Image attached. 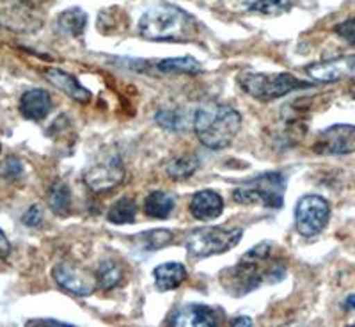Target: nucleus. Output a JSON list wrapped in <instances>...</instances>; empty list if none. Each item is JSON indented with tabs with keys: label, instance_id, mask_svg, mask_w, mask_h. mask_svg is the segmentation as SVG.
<instances>
[{
	"label": "nucleus",
	"instance_id": "obj_7",
	"mask_svg": "<svg viewBox=\"0 0 355 327\" xmlns=\"http://www.w3.org/2000/svg\"><path fill=\"white\" fill-rule=\"evenodd\" d=\"M331 219V206L327 199L316 194H307L295 206V228L302 237H316L325 230Z\"/></svg>",
	"mask_w": 355,
	"mask_h": 327
},
{
	"label": "nucleus",
	"instance_id": "obj_27",
	"mask_svg": "<svg viewBox=\"0 0 355 327\" xmlns=\"http://www.w3.org/2000/svg\"><path fill=\"white\" fill-rule=\"evenodd\" d=\"M21 173H24V167H21V162L17 157H9L4 162V166H2V174L9 180H17V178L21 176Z\"/></svg>",
	"mask_w": 355,
	"mask_h": 327
},
{
	"label": "nucleus",
	"instance_id": "obj_20",
	"mask_svg": "<svg viewBox=\"0 0 355 327\" xmlns=\"http://www.w3.org/2000/svg\"><path fill=\"white\" fill-rule=\"evenodd\" d=\"M135 215H137V205H135V201L132 198H121L110 206L107 219L112 224H128V222L135 221Z\"/></svg>",
	"mask_w": 355,
	"mask_h": 327
},
{
	"label": "nucleus",
	"instance_id": "obj_28",
	"mask_svg": "<svg viewBox=\"0 0 355 327\" xmlns=\"http://www.w3.org/2000/svg\"><path fill=\"white\" fill-rule=\"evenodd\" d=\"M336 34L343 37L345 41H348L350 44H355V18H350L347 22H341L339 25L334 27Z\"/></svg>",
	"mask_w": 355,
	"mask_h": 327
},
{
	"label": "nucleus",
	"instance_id": "obj_1",
	"mask_svg": "<svg viewBox=\"0 0 355 327\" xmlns=\"http://www.w3.org/2000/svg\"><path fill=\"white\" fill-rule=\"evenodd\" d=\"M274 244L261 242L249 249L240 258V262L220 274L222 287L227 294L245 295L261 287L263 281H281L284 276V265L281 263H266L272 258Z\"/></svg>",
	"mask_w": 355,
	"mask_h": 327
},
{
	"label": "nucleus",
	"instance_id": "obj_15",
	"mask_svg": "<svg viewBox=\"0 0 355 327\" xmlns=\"http://www.w3.org/2000/svg\"><path fill=\"white\" fill-rule=\"evenodd\" d=\"M50 110H52V98L43 89H31V91L21 94L20 112L27 119L41 121L49 116Z\"/></svg>",
	"mask_w": 355,
	"mask_h": 327
},
{
	"label": "nucleus",
	"instance_id": "obj_25",
	"mask_svg": "<svg viewBox=\"0 0 355 327\" xmlns=\"http://www.w3.org/2000/svg\"><path fill=\"white\" fill-rule=\"evenodd\" d=\"M291 4H293V0H256L250 9L265 12V15H283V12L290 11Z\"/></svg>",
	"mask_w": 355,
	"mask_h": 327
},
{
	"label": "nucleus",
	"instance_id": "obj_14",
	"mask_svg": "<svg viewBox=\"0 0 355 327\" xmlns=\"http://www.w3.org/2000/svg\"><path fill=\"white\" fill-rule=\"evenodd\" d=\"M222 210H224V201L215 190H199L190 199V214L199 221L217 219L222 214Z\"/></svg>",
	"mask_w": 355,
	"mask_h": 327
},
{
	"label": "nucleus",
	"instance_id": "obj_3",
	"mask_svg": "<svg viewBox=\"0 0 355 327\" xmlns=\"http://www.w3.org/2000/svg\"><path fill=\"white\" fill-rule=\"evenodd\" d=\"M139 33L150 41H189L198 33V25L189 12L178 6H155L142 15Z\"/></svg>",
	"mask_w": 355,
	"mask_h": 327
},
{
	"label": "nucleus",
	"instance_id": "obj_22",
	"mask_svg": "<svg viewBox=\"0 0 355 327\" xmlns=\"http://www.w3.org/2000/svg\"><path fill=\"white\" fill-rule=\"evenodd\" d=\"M174 235L169 230H151L146 231V233H139V237L135 239V242L139 244V247L144 251H158L162 247L169 246L173 242Z\"/></svg>",
	"mask_w": 355,
	"mask_h": 327
},
{
	"label": "nucleus",
	"instance_id": "obj_13",
	"mask_svg": "<svg viewBox=\"0 0 355 327\" xmlns=\"http://www.w3.org/2000/svg\"><path fill=\"white\" fill-rule=\"evenodd\" d=\"M44 77H46V81H49L53 87L62 91L66 97L78 101V103H87V101L91 100V91H89L87 87H84L73 75L62 72V69L46 68L44 69Z\"/></svg>",
	"mask_w": 355,
	"mask_h": 327
},
{
	"label": "nucleus",
	"instance_id": "obj_5",
	"mask_svg": "<svg viewBox=\"0 0 355 327\" xmlns=\"http://www.w3.org/2000/svg\"><path fill=\"white\" fill-rule=\"evenodd\" d=\"M240 87L245 91L249 97L256 98L259 101H272L277 98H283L286 94L293 93L297 89H307L313 84L299 81L291 73H275V75H266V73H242L239 77Z\"/></svg>",
	"mask_w": 355,
	"mask_h": 327
},
{
	"label": "nucleus",
	"instance_id": "obj_16",
	"mask_svg": "<svg viewBox=\"0 0 355 327\" xmlns=\"http://www.w3.org/2000/svg\"><path fill=\"white\" fill-rule=\"evenodd\" d=\"M155 287L160 292H169L178 288L187 279L185 265L178 262H167L158 265L153 271Z\"/></svg>",
	"mask_w": 355,
	"mask_h": 327
},
{
	"label": "nucleus",
	"instance_id": "obj_4",
	"mask_svg": "<svg viewBox=\"0 0 355 327\" xmlns=\"http://www.w3.org/2000/svg\"><path fill=\"white\" fill-rule=\"evenodd\" d=\"M286 185L288 182L284 174L270 171V173H263L259 176L250 178L245 183L236 187L233 192V199L236 203H242V205L259 203L266 208L279 210L284 205Z\"/></svg>",
	"mask_w": 355,
	"mask_h": 327
},
{
	"label": "nucleus",
	"instance_id": "obj_31",
	"mask_svg": "<svg viewBox=\"0 0 355 327\" xmlns=\"http://www.w3.org/2000/svg\"><path fill=\"white\" fill-rule=\"evenodd\" d=\"M27 326H62V327H68L69 324L55 322V320H37V322H28Z\"/></svg>",
	"mask_w": 355,
	"mask_h": 327
},
{
	"label": "nucleus",
	"instance_id": "obj_26",
	"mask_svg": "<svg viewBox=\"0 0 355 327\" xmlns=\"http://www.w3.org/2000/svg\"><path fill=\"white\" fill-rule=\"evenodd\" d=\"M155 119H157L158 125L167 130H180V125H182V119L178 117V114L174 110H160Z\"/></svg>",
	"mask_w": 355,
	"mask_h": 327
},
{
	"label": "nucleus",
	"instance_id": "obj_33",
	"mask_svg": "<svg viewBox=\"0 0 355 327\" xmlns=\"http://www.w3.org/2000/svg\"><path fill=\"white\" fill-rule=\"evenodd\" d=\"M345 310L355 311V292L352 295H348L347 301H345Z\"/></svg>",
	"mask_w": 355,
	"mask_h": 327
},
{
	"label": "nucleus",
	"instance_id": "obj_29",
	"mask_svg": "<svg viewBox=\"0 0 355 327\" xmlns=\"http://www.w3.org/2000/svg\"><path fill=\"white\" fill-rule=\"evenodd\" d=\"M21 222L28 228L41 226V222H43V210H41V206L37 205L31 206V208L24 214V217H21Z\"/></svg>",
	"mask_w": 355,
	"mask_h": 327
},
{
	"label": "nucleus",
	"instance_id": "obj_34",
	"mask_svg": "<svg viewBox=\"0 0 355 327\" xmlns=\"http://www.w3.org/2000/svg\"><path fill=\"white\" fill-rule=\"evenodd\" d=\"M350 93H352V94H354V97H355V84H354V85H352V87H350Z\"/></svg>",
	"mask_w": 355,
	"mask_h": 327
},
{
	"label": "nucleus",
	"instance_id": "obj_21",
	"mask_svg": "<svg viewBox=\"0 0 355 327\" xmlns=\"http://www.w3.org/2000/svg\"><path fill=\"white\" fill-rule=\"evenodd\" d=\"M123 269L121 265H117L116 262H103L100 265L96 272L98 287H101L103 290H112V288L119 287L123 283Z\"/></svg>",
	"mask_w": 355,
	"mask_h": 327
},
{
	"label": "nucleus",
	"instance_id": "obj_8",
	"mask_svg": "<svg viewBox=\"0 0 355 327\" xmlns=\"http://www.w3.org/2000/svg\"><path fill=\"white\" fill-rule=\"evenodd\" d=\"M55 283L66 290L68 294L77 295V297H85L91 295L98 287L96 276H93L89 271L82 269V267L75 265V263L62 262L57 263L53 267L52 272Z\"/></svg>",
	"mask_w": 355,
	"mask_h": 327
},
{
	"label": "nucleus",
	"instance_id": "obj_30",
	"mask_svg": "<svg viewBox=\"0 0 355 327\" xmlns=\"http://www.w3.org/2000/svg\"><path fill=\"white\" fill-rule=\"evenodd\" d=\"M11 253V244H9L8 237L4 235V231L0 230V258H6V256Z\"/></svg>",
	"mask_w": 355,
	"mask_h": 327
},
{
	"label": "nucleus",
	"instance_id": "obj_10",
	"mask_svg": "<svg viewBox=\"0 0 355 327\" xmlns=\"http://www.w3.org/2000/svg\"><path fill=\"white\" fill-rule=\"evenodd\" d=\"M224 320V311L220 308H211L206 304H183L173 311L171 326H196V327H215L220 326Z\"/></svg>",
	"mask_w": 355,
	"mask_h": 327
},
{
	"label": "nucleus",
	"instance_id": "obj_23",
	"mask_svg": "<svg viewBox=\"0 0 355 327\" xmlns=\"http://www.w3.org/2000/svg\"><path fill=\"white\" fill-rule=\"evenodd\" d=\"M49 206L50 210L57 215H66L71 206V194L64 183L57 182L49 190Z\"/></svg>",
	"mask_w": 355,
	"mask_h": 327
},
{
	"label": "nucleus",
	"instance_id": "obj_6",
	"mask_svg": "<svg viewBox=\"0 0 355 327\" xmlns=\"http://www.w3.org/2000/svg\"><path fill=\"white\" fill-rule=\"evenodd\" d=\"M242 228L227 226H202L196 228L187 235L185 249L190 256L208 258L214 255H222L233 249L242 240Z\"/></svg>",
	"mask_w": 355,
	"mask_h": 327
},
{
	"label": "nucleus",
	"instance_id": "obj_24",
	"mask_svg": "<svg viewBox=\"0 0 355 327\" xmlns=\"http://www.w3.org/2000/svg\"><path fill=\"white\" fill-rule=\"evenodd\" d=\"M199 167V158L194 155H185V157H180L176 160H173L167 166V174H169L173 180H187L192 174L198 171Z\"/></svg>",
	"mask_w": 355,
	"mask_h": 327
},
{
	"label": "nucleus",
	"instance_id": "obj_32",
	"mask_svg": "<svg viewBox=\"0 0 355 327\" xmlns=\"http://www.w3.org/2000/svg\"><path fill=\"white\" fill-rule=\"evenodd\" d=\"M231 326H247V327H250L252 326V322H250V319L249 317H239V319H234V320H231Z\"/></svg>",
	"mask_w": 355,
	"mask_h": 327
},
{
	"label": "nucleus",
	"instance_id": "obj_35",
	"mask_svg": "<svg viewBox=\"0 0 355 327\" xmlns=\"http://www.w3.org/2000/svg\"><path fill=\"white\" fill-rule=\"evenodd\" d=\"M0 151H2V146H0Z\"/></svg>",
	"mask_w": 355,
	"mask_h": 327
},
{
	"label": "nucleus",
	"instance_id": "obj_12",
	"mask_svg": "<svg viewBox=\"0 0 355 327\" xmlns=\"http://www.w3.org/2000/svg\"><path fill=\"white\" fill-rule=\"evenodd\" d=\"M306 72L313 81L323 82V84L352 78L355 77V53L336 57L331 61L315 62V65L307 66Z\"/></svg>",
	"mask_w": 355,
	"mask_h": 327
},
{
	"label": "nucleus",
	"instance_id": "obj_17",
	"mask_svg": "<svg viewBox=\"0 0 355 327\" xmlns=\"http://www.w3.org/2000/svg\"><path fill=\"white\" fill-rule=\"evenodd\" d=\"M174 210V198L162 190H153L144 199V214L151 219H167Z\"/></svg>",
	"mask_w": 355,
	"mask_h": 327
},
{
	"label": "nucleus",
	"instance_id": "obj_19",
	"mask_svg": "<svg viewBox=\"0 0 355 327\" xmlns=\"http://www.w3.org/2000/svg\"><path fill=\"white\" fill-rule=\"evenodd\" d=\"M160 73H187V75H198L202 72L201 65L194 57H176V59H164L157 65Z\"/></svg>",
	"mask_w": 355,
	"mask_h": 327
},
{
	"label": "nucleus",
	"instance_id": "obj_18",
	"mask_svg": "<svg viewBox=\"0 0 355 327\" xmlns=\"http://www.w3.org/2000/svg\"><path fill=\"white\" fill-rule=\"evenodd\" d=\"M85 25H87V15L80 8L66 9L59 17V27L62 33L69 34V36H80L85 31Z\"/></svg>",
	"mask_w": 355,
	"mask_h": 327
},
{
	"label": "nucleus",
	"instance_id": "obj_11",
	"mask_svg": "<svg viewBox=\"0 0 355 327\" xmlns=\"http://www.w3.org/2000/svg\"><path fill=\"white\" fill-rule=\"evenodd\" d=\"M123 180H125V169L117 157L89 167L84 173V182L94 192H107V190L116 189L117 185H121Z\"/></svg>",
	"mask_w": 355,
	"mask_h": 327
},
{
	"label": "nucleus",
	"instance_id": "obj_9",
	"mask_svg": "<svg viewBox=\"0 0 355 327\" xmlns=\"http://www.w3.org/2000/svg\"><path fill=\"white\" fill-rule=\"evenodd\" d=\"M315 153L320 155H348L355 151V126L332 125L320 132L315 146Z\"/></svg>",
	"mask_w": 355,
	"mask_h": 327
},
{
	"label": "nucleus",
	"instance_id": "obj_2",
	"mask_svg": "<svg viewBox=\"0 0 355 327\" xmlns=\"http://www.w3.org/2000/svg\"><path fill=\"white\" fill-rule=\"evenodd\" d=\"M242 128V116L233 107L222 103H205L194 114V130L202 146L224 150Z\"/></svg>",
	"mask_w": 355,
	"mask_h": 327
}]
</instances>
